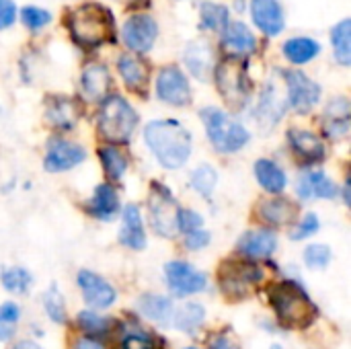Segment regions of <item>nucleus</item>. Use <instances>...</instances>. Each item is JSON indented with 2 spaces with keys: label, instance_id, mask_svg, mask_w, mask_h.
<instances>
[{
  "label": "nucleus",
  "instance_id": "cd10ccee",
  "mask_svg": "<svg viewBox=\"0 0 351 349\" xmlns=\"http://www.w3.org/2000/svg\"><path fill=\"white\" fill-rule=\"evenodd\" d=\"M298 214L296 204H292L286 197H276V200H265L259 206V216L271 224V226H286L290 224Z\"/></svg>",
  "mask_w": 351,
  "mask_h": 349
},
{
  "label": "nucleus",
  "instance_id": "2eb2a0df",
  "mask_svg": "<svg viewBox=\"0 0 351 349\" xmlns=\"http://www.w3.org/2000/svg\"><path fill=\"white\" fill-rule=\"evenodd\" d=\"M78 286L82 290V296H84L86 304L93 306V309H109L117 298L113 286L107 280H103L101 276H97L95 272H88V269H82L78 274Z\"/></svg>",
  "mask_w": 351,
  "mask_h": 349
},
{
  "label": "nucleus",
  "instance_id": "72a5a7b5",
  "mask_svg": "<svg viewBox=\"0 0 351 349\" xmlns=\"http://www.w3.org/2000/svg\"><path fill=\"white\" fill-rule=\"evenodd\" d=\"M351 21L346 19L341 21L333 31H331V41H333V49H335V58L339 64L350 66L351 62Z\"/></svg>",
  "mask_w": 351,
  "mask_h": 349
},
{
  "label": "nucleus",
  "instance_id": "bb28decb",
  "mask_svg": "<svg viewBox=\"0 0 351 349\" xmlns=\"http://www.w3.org/2000/svg\"><path fill=\"white\" fill-rule=\"evenodd\" d=\"M298 195H300V200H311V197L333 200L337 195V185L327 177V173L311 171L304 177H300Z\"/></svg>",
  "mask_w": 351,
  "mask_h": 349
},
{
  "label": "nucleus",
  "instance_id": "37998d69",
  "mask_svg": "<svg viewBox=\"0 0 351 349\" xmlns=\"http://www.w3.org/2000/svg\"><path fill=\"white\" fill-rule=\"evenodd\" d=\"M121 349H156V344L146 333H130L123 337Z\"/></svg>",
  "mask_w": 351,
  "mask_h": 349
},
{
  "label": "nucleus",
  "instance_id": "4468645a",
  "mask_svg": "<svg viewBox=\"0 0 351 349\" xmlns=\"http://www.w3.org/2000/svg\"><path fill=\"white\" fill-rule=\"evenodd\" d=\"M86 158V152L82 146L70 142V140H62V138H53L47 146L45 158H43V167L49 173H62V171H70L76 165H80Z\"/></svg>",
  "mask_w": 351,
  "mask_h": 349
},
{
  "label": "nucleus",
  "instance_id": "c756f323",
  "mask_svg": "<svg viewBox=\"0 0 351 349\" xmlns=\"http://www.w3.org/2000/svg\"><path fill=\"white\" fill-rule=\"evenodd\" d=\"M255 177L259 185L269 193H282L288 185V175L284 173V169L267 158L255 163Z\"/></svg>",
  "mask_w": 351,
  "mask_h": 349
},
{
  "label": "nucleus",
  "instance_id": "f03ea898",
  "mask_svg": "<svg viewBox=\"0 0 351 349\" xmlns=\"http://www.w3.org/2000/svg\"><path fill=\"white\" fill-rule=\"evenodd\" d=\"M278 321L288 329H306L319 315L308 292L294 280H284L269 290Z\"/></svg>",
  "mask_w": 351,
  "mask_h": 349
},
{
  "label": "nucleus",
  "instance_id": "39448f33",
  "mask_svg": "<svg viewBox=\"0 0 351 349\" xmlns=\"http://www.w3.org/2000/svg\"><path fill=\"white\" fill-rule=\"evenodd\" d=\"M99 134L109 142H128L138 125V113L119 95L105 97L99 109Z\"/></svg>",
  "mask_w": 351,
  "mask_h": 349
},
{
  "label": "nucleus",
  "instance_id": "423d86ee",
  "mask_svg": "<svg viewBox=\"0 0 351 349\" xmlns=\"http://www.w3.org/2000/svg\"><path fill=\"white\" fill-rule=\"evenodd\" d=\"M214 72H216L218 91L222 93L224 101L232 109H243L249 103L253 91V84L247 76L245 62L241 58H226L216 66Z\"/></svg>",
  "mask_w": 351,
  "mask_h": 349
},
{
  "label": "nucleus",
  "instance_id": "1a4fd4ad",
  "mask_svg": "<svg viewBox=\"0 0 351 349\" xmlns=\"http://www.w3.org/2000/svg\"><path fill=\"white\" fill-rule=\"evenodd\" d=\"M288 109V95H286V84L284 78L280 80L278 76H271L259 97L257 109H255V119L261 130H271L280 123Z\"/></svg>",
  "mask_w": 351,
  "mask_h": 349
},
{
  "label": "nucleus",
  "instance_id": "473e14b6",
  "mask_svg": "<svg viewBox=\"0 0 351 349\" xmlns=\"http://www.w3.org/2000/svg\"><path fill=\"white\" fill-rule=\"evenodd\" d=\"M99 158L103 165V171L107 173V177L111 181H119L125 171H128V158L121 150L113 148V146H103L99 150Z\"/></svg>",
  "mask_w": 351,
  "mask_h": 349
},
{
  "label": "nucleus",
  "instance_id": "c9c22d12",
  "mask_svg": "<svg viewBox=\"0 0 351 349\" xmlns=\"http://www.w3.org/2000/svg\"><path fill=\"white\" fill-rule=\"evenodd\" d=\"M0 282H2V288L8 290V292L25 294L31 288L33 280H31V274L25 267H8V269H2Z\"/></svg>",
  "mask_w": 351,
  "mask_h": 349
},
{
  "label": "nucleus",
  "instance_id": "6ab92c4d",
  "mask_svg": "<svg viewBox=\"0 0 351 349\" xmlns=\"http://www.w3.org/2000/svg\"><path fill=\"white\" fill-rule=\"evenodd\" d=\"M222 47L230 53V58H245L257 49V39L251 29L243 23H228L222 35Z\"/></svg>",
  "mask_w": 351,
  "mask_h": 349
},
{
  "label": "nucleus",
  "instance_id": "393cba45",
  "mask_svg": "<svg viewBox=\"0 0 351 349\" xmlns=\"http://www.w3.org/2000/svg\"><path fill=\"white\" fill-rule=\"evenodd\" d=\"M82 95L88 101H103L107 97V91L111 86V76L109 70L103 64H90L84 68L82 78H80Z\"/></svg>",
  "mask_w": 351,
  "mask_h": 349
},
{
  "label": "nucleus",
  "instance_id": "f3484780",
  "mask_svg": "<svg viewBox=\"0 0 351 349\" xmlns=\"http://www.w3.org/2000/svg\"><path fill=\"white\" fill-rule=\"evenodd\" d=\"M253 23L269 37L284 31V10L278 0H253L251 2Z\"/></svg>",
  "mask_w": 351,
  "mask_h": 349
},
{
  "label": "nucleus",
  "instance_id": "20e7f679",
  "mask_svg": "<svg viewBox=\"0 0 351 349\" xmlns=\"http://www.w3.org/2000/svg\"><path fill=\"white\" fill-rule=\"evenodd\" d=\"M199 115H202V121L206 125V132H208L212 146L222 154L239 152L251 140V134L245 130V125L234 121L222 109L206 107V109H202Z\"/></svg>",
  "mask_w": 351,
  "mask_h": 349
},
{
  "label": "nucleus",
  "instance_id": "a19ab883",
  "mask_svg": "<svg viewBox=\"0 0 351 349\" xmlns=\"http://www.w3.org/2000/svg\"><path fill=\"white\" fill-rule=\"evenodd\" d=\"M331 261V249L327 245H311L304 251V263L311 269H325Z\"/></svg>",
  "mask_w": 351,
  "mask_h": 349
},
{
  "label": "nucleus",
  "instance_id": "c03bdc74",
  "mask_svg": "<svg viewBox=\"0 0 351 349\" xmlns=\"http://www.w3.org/2000/svg\"><path fill=\"white\" fill-rule=\"evenodd\" d=\"M202 224H204V218L195 210H183V212H179V230H183L185 234L187 232H193V230H199Z\"/></svg>",
  "mask_w": 351,
  "mask_h": 349
},
{
  "label": "nucleus",
  "instance_id": "7ed1b4c3",
  "mask_svg": "<svg viewBox=\"0 0 351 349\" xmlns=\"http://www.w3.org/2000/svg\"><path fill=\"white\" fill-rule=\"evenodd\" d=\"M72 39L82 47H99L115 39V21L109 8L99 2H86L68 14Z\"/></svg>",
  "mask_w": 351,
  "mask_h": 349
},
{
  "label": "nucleus",
  "instance_id": "6e6552de",
  "mask_svg": "<svg viewBox=\"0 0 351 349\" xmlns=\"http://www.w3.org/2000/svg\"><path fill=\"white\" fill-rule=\"evenodd\" d=\"M263 280V269L255 263L226 261L218 272V284L228 298H245Z\"/></svg>",
  "mask_w": 351,
  "mask_h": 349
},
{
  "label": "nucleus",
  "instance_id": "f704fd0d",
  "mask_svg": "<svg viewBox=\"0 0 351 349\" xmlns=\"http://www.w3.org/2000/svg\"><path fill=\"white\" fill-rule=\"evenodd\" d=\"M199 16H202V27L208 31H224V27L228 25L226 6L216 4V2H204Z\"/></svg>",
  "mask_w": 351,
  "mask_h": 349
},
{
  "label": "nucleus",
  "instance_id": "79ce46f5",
  "mask_svg": "<svg viewBox=\"0 0 351 349\" xmlns=\"http://www.w3.org/2000/svg\"><path fill=\"white\" fill-rule=\"evenodd\" d=\"M319 228H321V222H319L317 214H306V216L300 220V224L294 228V232H292V239H294V241L308 239V237H313V234H315Z\"/></svg>",
  "mask_w": 351,
  "mask_h": 349
},
{
  "label": "nucleus",
  "instance_id": "dca6fc26",
  "mask_svg": "<svg viewBox=\"0 0 351 349\" xmlns=\"http://www.w3.org/2000/svg\"><path fill=\"white\" fill-rule=\"evenodd\" d=\"M183 60L187 64V70L197 78V80H210L214 70H216V53L210 41L197 39L191 41L185 47Z\"/></svg>",
  "mask_w": 351,
  "mask_h": 349
},
{
  "label": "nucleus",
  "instance_id": "a18cd8bd",
  "mask_svg": "<svg viewBox=\"0 0 351 349\" xmlns=\"http://www.w3.org/2000/svg\"><path fill=\"white\" fill-rule=\"evenodd\" d=\"M210 241H212L210 232H208V230H202V228L185 234V247H187L189 251H199V249L208 247Z\"/></svg>",
  "mask_w": 351,
  "mask_h": 349
},
{
  "label": "nucleus",
  "instance_id": "ea45409f",
  "mask_svg": "<svg viewBox=\"0 0 351 349\" xmlns=\"http://www.w3.org/2000/svg\"><path fill=\"white\" fill-rule=\"evenodd\" d=\"M21 21L31 31H39L51 21V14L47 10H43V8H37V6H25L21 10Z\"/></svg>",
  "mask_w": 351,
  "mask_h": 349
},
{
  "label": "nucleus",
  "instance_id": "864d4df0",
  "mask_svg": "<svg viewBox=\"0 0 351 349\" xmlns=\"http://www.w3.org/2000/svg\"><path fill=\"white\" fill-rule=\"evenodd\" d=\"M271 349H282V348H280V346H274V348H271Z\"/></svg>",
  "mask_w": 351,
  "mask_h": 349
},
{
  "label": "nucleus",
  "instance_id": "7c9ffc66",
  "mask_svg": "<svg viewBox=\"0 0 351 349\" xmlns=\"http://www.w3.org/2000/svg\"><path fill=\"white\" fill-rule=\"evenodd\" d=\"M321 45L311 37H292L284 43V53L292 64H306L317 58Z\"/></svg>",
  "mask_w": 351,
  "mask_h": 349
},
{
  "label": "nucleus",
  "instance_id": "09e8293b",
  "mask_svg": "<svg viewBox=\"0 0 351 349\" xmlns=\"http://www.w3.org/2000/svg\"><path fill=\"white\" fill-rule=\"evenodd\" d=\"M210 349H239L228 335H216L210 344Z\"/></svg>",
  "mask_w": 351,
  "mask_h": 349
},
{
  "label": "nucleus",
  "instance_id": "4be33fe9",
  "mask_svg": "<svg viewBox=\"0 0 351 349\" xmlns=\"http://www.w3.org/2000/svg\"><path fill=\"white\" fill-rule=\"evenodd\" d=\"M278 249V239L271 230H249L239 239V251L249 259H267Z\"/></svg>",
  "mask_w": 351,
  "mask_h": 349
},
{
  "label": "nucleus",
  "instance_id": "58836bf2",
  "mask_svg": "<svg viewBox=\"0 0 351 349\" xmlns=\"http://www.w3.org/2000/svg\"><path fill=\"white\" fill-rule=\"evenodd\" d=\"M43 309L49 317V321H53L56 325H64L66 323V304L62 294L58 292L56 286H51L45 294H43Z\"/></svg>",
  "mask_w": 351,
  "mask_h": 349
},
{
  "label": "nucleus",
  "instance_id": "603ef678",
  "mask_svg": "<svg viewBox=\"0 0 351 349\" xmlns=\"http://www.w3.org/2000/svg\"><path fill=\"white\" fill-rule=\"evenodd\" d=\"M14 349H43V348H39L37 344H33V341H21L19 346Z\"/></svg>",
  "mask_w": 351,
  "mask_h": 349
},
{
  "label": "nucleus",
  "instance_id": "aec40b11",
  "mask_svg": "<svg viewBox=\"0 0 351 349\" xmlns=\"http://www.w3.org/2000/svg\"><path fill=\"white\" fill-rule=\"evenodd\" d=\"M288 142L294 150V154L304 165H317L325 158V144L319 136L304 132V130H290Z\"/></svg>",
  "mask_w": 351,
  "mask_h": 349
},
{
  "label": "nucleus",
  "instance_id": "a878e982",
  "mask_svg": "<svg viewBox=\"0 0 351 349\" xmlns=\"http://www.w3.org/2000/svg\"><path fill=\"white\" fill-rule=\"evenodd\" d=\"M86 210L97 220H113L115 214L119 212V195H117L115 187L109 185V183L99 185L95 189Z\"/></svg>",
  "mask_w": 351,
  "mask_h": 349
},
{
  "label": "nucleus",
  "instance_id": "b1692460",
  "mask_svg": "<svg viewBox=\"0 0 351 349\" xmlns=\"http://www.w3.org/2000/svg\"><path fill=\"white\" fill-rule=\"evenodd\" d=\"M117 70H119L128 88L138 91V93L146 91L148 80H150V70H148V64L144 60H140L138 56L125 53L117 60Z\"/></svg>",
  "mask_w": 351,
  "mask_h": 349
},
{
  "label": "nucleus",
  "instance_id": "412c9836",
  "mask_svg": "<svg viewBox=\"0 0 351 349\" xmlns=\"http://www.w3.org/2000/svg\"><path fill=\"white\" fill-rule=\"evenodd\" d=\"M323 132L331 140H341L350 132V101L346 97L333 99L323 115Z\"/></svg>",
  "mask_w": 351,
  "mask_h": 349
},
{
  "label": "nucleus",
  "instance_id": "f8f14e48",
  "mask_svg": "<svg viewBox=\"0 0 351 349\" xmlns=\"http://www.w3.org/2000/svg\"><path fill=\"white\" fill-rule=\"evenodd\" d=\"M156 35H158L156 21L150 14H142V12L130 16L123 25V31H121L123 43L136 53L148 51L154 45Z\"/></svg>",
  "mask_w": 351,
  "mask_h": 349
},
{
  "label": "nucleus",
  "instance_id": "5701e85b",
  "mask_svg": "<svg viewBox=\"0 0 351 349\" xmlns=\"http://www.w3.org/2000/svg\"><path fill=\"white\" fill-rule=\"evenodd\" d=\"M123 226L119 230V243L132 251H142L146 247V232L138 206L130 204L123 208Z\"/></svg>",
  "mask_w": 351,
  "mask_h": 349
},
{
  "label": "nucleus",
  "instance_id": "4c0bfd02",
  "mask_svg": "<svg viewBox=\"0 0 351 349\" xmlns=\"http://www.w3.org/2000/svg\"><path fill=\"white\" fill-rule=\"evenodd\" d=\"M78 327L86 333V337H95V335H107L113 327L111 319H105L93 311H82L78 315Z\"/></svg>",
  "mask_w": 351,
  "mask_h": 349
},
{
  "label": "nucleus",
  "instance_id": "a211bd4d",
  "mask_svg": "<svg viewBox=\"0 0 351 349\" xmlns=\"http://www.w3.org/2000/svg\"><path fill=\"white\" fill-rule=\"evenodd\" d=\"M45 117L58 130H72L80 117V105L72 97H64V95L49 97L45 107Z\"/></svg>",
  "mask_w": 351,
  "mask_h": 349
},
{
  "label": "nucleus",
  "instance_id": "49530a36",
  "mask_svg": "<svg viewBox=\"0 0 351 349\" xmlns=\"http://www.w3.org/2000/svg\"><path fill=\"white\" fill-rule=\"evenodd\" d=\"M16 6L12 0H0V29H6L14 23Z\"/></svg>",
  "mask_w": 351,
  "mask_h": 349
},
{
  "label": "nucleus",
  "instance_id": "de8ad7c7",
  "mask_svg": "<svg viewBox=\"0 0 351 349\" xmlns=\"http://www.w3.org/2000/svg\"><path fill=\"white\" fill-rule=\"evenodd\" d=\"M19 315H21V311L14 302H4L0 306V319L8 325H14L19 321Z\"/></svg>",
  "mask_w": 351,
  "mask_h": 349
},
{
  "label": "nucleus",
  "instance_id": "3c124183",
  "mask_svg": "<svg viewBox=\"0 0 351 349\" xmlns=\"http://www.w3.org/2000/svg\"><path fill=\"white\" fill-rule=\"evenodd\" d=\"M14 335V325H8L0 319V341H8Z\"/></svg>",
  "mask_w": 351,
  "mask_h": 349
},
{
  "label": "nucleus",
  "instance_id": "9d476101",
  "mask_svg": "<svg viewBox=\"0 0 351 349\" xmlns=\"http://www.w3.org/2000/svg\"><path fill=\"white\" fill-rule=\"evenodd\" d=\"M282 78L286 84L288 105L292 109H296L298 113H306L319 103L321 86L315 80H311L306 74L298 70H288V72H282Z\"/></svg>",
  "mask_w": 351,
  "mask_h": 349
},
{
  "label": "nucleus",
  "instance_id": "e433bc0d",
  "mask_svg": "<svg viewBox=\"0 0 351 349\" xmlns=\"http://www.w3.org/2000/svg\"><path fill=\"white\" fill-rule=\"evenodd\" d=\"M216 183H218V173L216 169H212L210 165H199L193 173H191V187L204 195V197H210L216 189Z\"/></svg>",
  "mask_w": 351,
  "mask_h": 349
},
{
  "label": "nucleus",
  "instance_id": "f257e3e1",
  "mask_svg": "<svg viewBox=\"0 0 351 349\" xmlns=\"http://www.w3.org/2000/svg\"><path fill=\"white\" fill-rule=\"evenodd\" d=\"M144 140L165 169H181L191 156V134L175 119L150 121L144 130Z\"/></svg>",
  "mask_w": 351,
  "mask_h": 349
},
{
  "label": "nucleus",
  "instance_id": "2f4dec72",
  "mask_svg": "<svg viewBox=\"0 0 351 349\" xmlns=\"http://www.w3.org/2000/svg\"><path fill=\"white\" fill-rule=\"evenodd\" d=\"M204 319H206L204 306L195 304V302H189V304H183L179 311H175L173 325L183 333H195L199 329V325L204 323Z\"/></svg>",
  "mask_w": 351,
  "mask_h": 349
},
{
  "label": "nucleus",
  "instance_id": "ddd939ff",
  "mask_svg": "<svg viewBox=\"0 0 351 349\" xmlns=\"http://www.w3.org/2000/svg\"><path fill=\"white\" fill-rule=\"evenodd\" d=\"M156 95L160 101H165L169 105H175V107L187 105L191 99V88H189L187 76L177 66L162 68L156 78Z\"/></svg>",
  "mask_w": 351,
  "mask_h": 349
},
{
  "label": "nucleus",
  "instance_id": "8fccbe9b",
  "mask_svg": "<svg viewBox=\"0 0 351 349\" xmlns=\"http://www.w3.org/2000/svg\"><path fill=\"white\" fill-rule=\"evenodd\" d=\"M72 349H105L103 344H99L95 337H80L74 341V348Z\"/></svg>",
  "mask_w": 351,
  "mask_h": 349
},
{
  "label": "nucleus",
  "instance_id": "c85d7f7f",
  "mask_svg": "<svg viewBox=\"0 0 351 349\" xmlns=\"http://www.w3.org/2000/svg\"><path fill=\"white\" fill-rule=\"evenodd\" d=\"M138 309H140V313L146 319H150V321H154L158 325H171L173 323V317H175V304L167 296L146 294V296L140 298Z\"/></svg>",
  "mask_w": 351,
  "mask_h": 349
},
{
  "label": "nucleus",
  "instance_id": "9b49d317",
  "mask_svg": "<svg viewBox=\"0 0 351 349\" xmlns=\"http://www.w3.org/2000/svg\"><path fill=\"white\" fill-rule=\"evenodd\" d=\"M165 278L169 288L179 294V296H187V294H197L202 290H206L208 280L206 274L197 272L195 267H191L185 261H171L165 265Z\"/></svg>",
  "mask_w": 351,
  "mask_h": 349
},
{
  "label": "nucleus",
  "instance_id": "5fc2aeb1",
  "mask_svg": "<svg viewBox=\"0 0 351 349\" xmlns=\"http://www.w3.org/2000/svg\"><path fill=\"white\" fill-rule=\"evenodd\" d=\"M187 349H197V348H187Z\"/></svg>",
  "mask_w": 351,
  "mask_h": 349
},
{
  "label": "nucleus",
  "instance_id": "0eeeda50",
  "mask_svg": "<svg viewBox=\"0 0 351 349\" xmlns=\"http://www.w3.org/2000/svg\"><path fill=\"white\" fill-rule=\"evenodd\" d=\"M148 210H150V224L156 234L160 237H175L179 230V206L171 193L169 187L162 183H152L150 189V200H148Z\"/></svg>",
  "mask_w": 351,
  "mask_h": 349
}]
</instances>
